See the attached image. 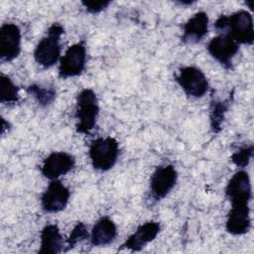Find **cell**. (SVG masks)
<instances>
[{
  "mask_svg": "<svg viewBox=\"0 0 254 254\" xmlns=\"http://www.w3.org/2000/svg\"><path fill=\"white\" fill-rule=\"evenodd\" d=\"M253 155V145L243 146L231 155V161L239 168H245Z\"/></svg>",
  "mask_w": 254,
  "mask_h": 254,
  "instance_id": "22",
  "label": "cell"
},
{
  "mask_svg": "<svg viewBox=\"0 0 254 254\" xmlns=\"http://www.w3.org/2000/svg\"><path fill=\"white\" fill-rule=\"evenodd\" d=\"M219 34L227 35L238 45H252L254 41L253 19L247 10H239L231 15H221L214 23Z\"/></svg>",
  "mask_w": 254,
  "mask_h": 254,
  "instance_id": "1",
  "label": "cell"
},
{
  "mask_svg": "<svg viewBox=\"0 0 254 254\" xmlns=\"http://www.w3.org/2000/svg\"><path fill=\"white\" fill-rule=\"evenodd\" d=\"M208 31V17L203 11L195 13L183 27L182 41L187 44L198 43Z\"/></svg>",
  "mask_w": 254,
  "mask_h": 254,
  "instance_id": "14",
  "label": "cell"
},
{
  "mask_svg": "<svg viewBox=\"0 0 254 254\" xmlns=\"http://www.w3.org/2000/svg\"><path fill=\"white\" fill-rule=\"evenodd\" d=\"M239 45L229 36L219 34L207 44V51L225 68H232V60L238 53Z\"/></svg>",
  "mask_w": 254,
  "mask_h": 254,
  "instance_id": "9",
  "label": "cell"
},
{
  "mask_svg": "<svg viewBox=\"0 0 254 254\" xmlns=\"http://www.w3.org/2000/svg\"><path fill=\"white\" fill-rule=\"evenodd\" d=\"M99 105L96 94L90 88L82 89L76 97V132L88 134L96 125Z\"/></svg>",
  "mask_w": 254,
  "mask_h": 254,
  "instance_id": "3",
  "label": "cell"
},
{
  "mask_svg": "<svg viewBox=\"0 0 254 254\" xmlns=\"http://www.w3.org/2000/svg\"><path fill=\"white\" fill-rule=\"evenodd\" d=\"M117 235L115 223L107 216L100 217L93 225L90 241L93 246L101 247L112 243Z\"/></svg>",
  "mask_w": 254,
  "mask_h": 254,
  "instance_id": "16",
  "label": "cell"
},
{
  "mask_svg": "<svg viewBox=\"0 0 254 254\" xmlns=\"http://www.w3.org/2000/svg\"><path fill=\"white\" fill-rule=\"evenodd\" d=\"M88 155L92 167L101 172L110 170L117 162L119 156V144L113 137H99L91 141Z\"/></svg>",
  "mask_w": 254,
  "mask_h": 254,
  "instance_id": "4",
  "label": "cell"
},
{
  "mask_svg": "<svg viewBox=\"0 0 254 254\" xmlns=\"http://www.w3.org/2000/svg\"><path fill=\"white\" fill-rule=\"evenodd\" d=\"M225 227L232 235H242L251 227L249 201L244 199L231 200V207L227 215Z\"/></svg>",
  "mask_w": 254,
  "mask_h": 254,
  "instance_id": "8",
  "label": "cell"
},
{
  "mask_svg": "<svg viewBox=\"0 0 254 254\" xmlns=\"http://www.w3.org/2000/svg\"><path fill=\"white\" fill-rule=\"evenodd\" d=\"M75 165L74 157L66 152H53L43 162L41 172L49 180H57L67 174Z\"/></svg>",
  "mask_w": 254,
  "mask_h": 254,
  "instance_id": "12",
  "label": "cell"
},
{
  "mask_svg": "<svg viewBox=\"0 0 254 254\" xmlns=\"http://www.w3.org/2000/svg\"><path fill=\"white\" fill-rule=\"evenodd\" d=\"M89 237V233L87 231V228L83 222H77L76 225L71 230L68 238L66 239L67 247L65 250L73 248L78 242L86 239Z\"/></svg>",
  "mask_w": 254,
  "mask_h": 254,
  "instance_id": "21",
  "label": "cell"
},
{
  "mask_svg": "<svg viewBox=\"0 0 254 254\" xmlns=\"http://www.w3.org/2000/svg\"><path fill=\"white\" fill-rule=\"evenodd\" d=\"M0 100L2 103H17L19 101V88L12 79L1 73Z\"/></svg>",
  "mask_w": 254,
  "mask_h": 254,
  "instance_id": "20",
  "label": "cell"
},
{
  "mask_svg": "<svg viewBox=\"0 0 254 254\" xmlns=\"http://www.w3.org/2000/svg\"><path fill=\"white\" fill-rule=\"evenodd\" d=\"M225 195L229 200L247 199L251 200L252 190L248 174L245 171L235 173L225 188Z\"/></svg>",
  "mask_w": 254,
  "mask_h": 254,
  "instance_id": "15",
  "label": "cell"
},
{
  "mask_svg": "<svg viewBox=\"0 0 254 254\" xmlns=\"http://www.w3.org/2000/svg\"><path fill=\"white\" fill-rule=\"evenodd\" d=\"M64 33V27L59 23H54L39 41L34 51V59L41 66L48 68L59 61L61 56L60 42Z\"/></svg>",
  "mask_w": 254,
  "mask_h": 254,
  "instance_id": "2",
  "label": "cell"
},
{
  "mask_svg": "<svg viewBox=\"0 0 254 254\" xmlns=\"http://www.w3.org/2000/svg\"><path fill=\"white\" fill-rule=\"evenodd\" d=\"M69 190L58 180H53L41 196V205L44 211L55 213L65 208L69 199Z\"/></svg>",
  "mask_w": 254,
  "mask_h": 254,
  "instance_id": "10",
  "label": "cell"
},
{
  "mask_svg": "<svg viewBox=\"0 0 254 254\" xmlns=\"http://www.w3.org/2000/svg\"><path fill=\"white\" fill-rule=\"evenodd\" d=\"M86 64V48L83 41L68 47L60 60L59 76L68 78L82 73Z\"/></svg>",
  "mask_w": 254,
  "mask_h": 254,
  "instance_id": "6",
  "label": "cell"
},
{
  "mask_svg": "<svg viewBox=\"0 0 254 254\" xmlns=\"http://www.w3.org/2000/svg\"><path fill=\"white\" fill-rule=\"evenodd\" d=\"M63 236L58 225L48 224L41 231L40 254H59L63 251Z\"/></svg>",
  "mask_w": 254,
  "mask_h": 254,
  "instance_id": "17",
  "label": "cell"
},
{
  "mask_svg": "<svg viewBox=\"0 0 254 254\" xmlns=\"http://www.w3.org/2000/svg\"><path fill=\"white\" fill-rule=\"evenodd\" d=\"M230 100H216L212 101L210 104L209 110V119H210V127L213 133H218L221 129V124L224 120V115L229 108Z\"/></svg>",
  "mask_w": 254,
  "mask_h": 254,
  "instance_id": "18",
  "label": "cell"
},
{
  "mask_svg": "<svg viewBox=\"0 0 254 254\" xmlns=\"http://www.w3.org/2000/svg\"><path fill=\"white\" fill-rule=\"evenodd\" d=\"M21 52V31L16 24L6 23L0 28V59L11 62Z\"/></svg>",
  "mask_w": 254,
  "mask_h": 254,
  "instance_id": "11",
  "label": "cell"
},
{
  "mask_svg": "<svg viewBox=\"0 0 254 254\" xmlns=\"http://www.w3.org/2000/svg\"><path fill=\"white\" fill-rule=\"evenodd\" d=\"M81 4L88 13L96 14L104 10L110 4V1H82Z\"/></svg>",
  "mask_w": 254,
  "mask_h": 254,
  "instance_id": "23",
  "label": "cell"
},
{
  "mask_svg": "<svg viewBox=\"0 0 254 254\" xmlns=\"http://www.w3.org/2000/svg\"><path fill=\"white\" fill-rule=\"evenodd\" d=\"M161 230V225L157 221H148L141 224L121 245L120 250L127 249L132 252L140 251L148 243L153 241Z\"/></svg>",
  "mask_w": 254,
  "mask_h": 254,
  "instance_id": "13",
  "label": "cell"
},
{
  "mask_svg": "<svg viewBox=\"0 0 254 254\" xmlns=\"http://www.w3.org/2000/svg\"><path fill=\"white\" fill-rule=\"evenodd\" d=\"M176 81L188 96L200 98L208 90V81L205 74L196 66L188 65L181 67Z\"/></svg>",
  "mask_w": 254,
  "mask_h": 254,
  "instance_id": "5",
  "label": "cell"
},
{
  "mask_svg": "<svg viewBox=\"0 0 254 254\" xmlns=\"http://www.w3.org/2000/svg\"><path fill=\"white\" fill-rule=\"evenodd\" d=\"M27 92L32 95L41 106H48L56 99V89L52 86H43L39 84H31L27 87Z\"/></svg>",
  "mask_w": 254,
  "mask_h": 254,
  "instance_id": "19",
  "label": "cell"
},
{
  "mask_svg": "<svg viewBox=\"0 0 254 254\" xmlns=\"http://www.w3.org/2000/svg\"><path fill=\"white\" fill-rule=\"evenodd\" d=\"M178 172L173 165H163L156 168L150 179L151 196L157 201L164 198L175 187Z\"/></svg>",
  "mask_w": 254,
  "mask_h": 254,
  "instance_id": "7",
  "label": "cell"
}]
</instances>
